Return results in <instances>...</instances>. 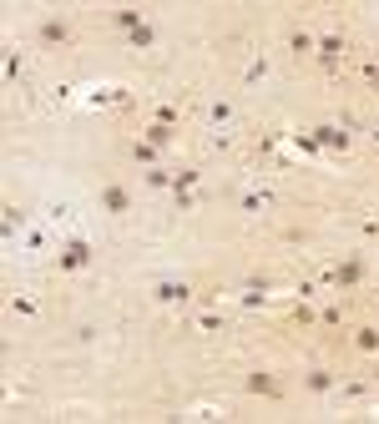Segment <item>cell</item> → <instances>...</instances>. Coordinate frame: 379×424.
<instances>
[{
	"label": "cell",
	"mask_w": 379,
	"mask_h": 424,
	"mask_svg": "<svg viewBox=\"0 0 379 424\" xmlns=\"http://www.w3.org/2000/svg\"><path fill=\"white\" fill-rule=\"evenodd\" d=\"M142 142H152L157 152H167V147L177 142V127H167V122H147V127H142Z\"/></svg>",
	"instance_id": "10"
},
{
	"label": "cell",
	"mask_w": 379,
	"mask_h": 424,
	"mask_svg": "<svg viewBox=\"0 0 379 424\" xmlns=\"http://www.w3.org/2000/svg\"><path fill=\"white\" fill-rule=\"evenodd\" d=\"M313 137H318V147H323V152H349V132H344L339 122H318V127H313Z\"/></svg>",
	"instance_id": "9"
},
{
	"label": "cell",
	"mask_w": 379,
	"mask_h": 424,
	"mask_svg": "<svg viewBox=\"0 0 379 424\" xmlns=\"http://www.w3.org/2000/svg\"><path fill=\"white\" fill-rule=\"evenodd\" d=\"M364 81H369V86L379 91V61H369V66H364Z\"/></svg>",
	"instance_id": "30"
},
{
	"label": "cell",
	"mask_w": 379,
	"mask_h": 424,
	"mask_svg": "<svg viewBox=\"0 0 379 424\" xmlns=\"http://www.w3.org/2000/svg\"><path fill=\"white\" fill-rule=\"evenodd\" d=\"M354 349L374 359V354H379V329H374V324H359V329H354Z\"/></svg>",
	"instance_id": "12"
},
{
	"label": "cell",
	"mask_w": 379,
	"mask_h": 424,
	"mask_svg": "<svg viewBox=\"0 0 379 424\" xmlns=\"http://www.w3.org/2000/svg\"><path fill=\"white\" fill-rule=\"evenodd\" d=\"M294 147H298L303 157H318V152H323V147H318V137H313V127H308V132H294Z\"/></svg>",
	"instance_id": "21"
},
{
	"label": "cell",
	"mask_w": 379,
	"mask_h": 424,
	"mask_svg": "<svg viewBox=\"0 0 379 424\" xmlns=\"http://www.w3.org/2000/svg\"><path fill=\"white\" fill-rule=\"evenodd\" d=\"M374 142H379V132H374Z\"/></svg>",
	"instance_id": "32"
},
{
	"label": "cell",
	"mask_w": 379,
	"mask_h": 424,
	"mask_svg": "<svg viewBox=\"0 0 379 424\" xmlns=\"http://www.w3.org/2000/svg\"><path fill=\"white\" fill-rule=\"evenodd\" d=\"M197 177H202L197 167H177V172H172V187H197Z\"/></svg>",
	"instance_id": "25"
},
{
	"label": "cell",
	"mask_w": 379,
	"mask_h": 424,
	"mask_svg": "<svg viewBox=\"0 0 379 424\" xmlns=\"http://www.w3.org/2000/svg\"><path fill=\"white\" fill-rule=\"evenodd\" d=\"M334 389H339V374H334V369H308V374H303V394H313V399L334 394Z\"/></svg>",
	"instance_id": "8"
},
{
	"label": "cell",
	"mask_w": 379,
	"mask_h": 424,
	"mask_svg": "<svg viewBox=\"0 0 379 424\" xmlns=\"http://www.w3.org/2000/svg\"><path fill=\"white\" fill-rule=\"evenodd\" d=\"M344 46H349V41H344L339 31H329V36H318V46H313V56H318V66H323V71H334V66L344 61Z\"/></svg>",
	"instance_id": "3"
},
{
	"label": "cell",
	"mask_w": 379,
	"mask_h": 424,
	"mask_svg": "<svg viewBox=\"0 0 379 424\" xmlns=\"http://www.w3.org/2000/svg\"><path fill=\"white\" fill-rule=\"evenodd\" d=\"M289 46H294V56H313L318 36H313V31H294V36H289Z\"/></svg>",
	"instance_id": "18"
},
{
	"label": "cell",
	"mask_w": 379,
	"mask_h": 424,
	"mask_svg": "<svg viewBox=\"0 0 379 424\" xmlns=\"http://www.w3.org/2000/svg\"><path fill=\"white\" fill-rule=\"evenodd\" d=\"M157 157H162V152H157L152 142H142V137L132 142V162H142V167H162V162H157Z\"/></svg>",
	"instance_id": "15"
},
{
	"label": "cell",
	"mask_w": 379,
	"mask_h": 424,
	"mask_svg": "<svg viewBox=\"0 0 379 424\" xmlns=\"http://www.w3.org/2000/svg\"><path fill=\"white\" fill-rule=\"evenodd\" d=\"M263 303H268V283L258 278V283H248V288H243V308H263Z\"/></svg>",
	"instance_id": "19"
},
{
	"label": "cell",
	"mask_w": 379,
	"mask_h": 424,
	"mask_svg": "<svg viewBox=\"0 0 379 424\" xmlns=\"http://www.w3.org/2000/svg\"><path fill=\"white\" fill-rule=\"evenodd\" d=\"M96 263V248L86 243V238H66L61 248H56V268L61 273H81V268H91Z\"/></svg>",
	"instance_id": "1"
},
{
	"label": "cell",
	"mask_w": 379,
	"mask_h": 424,
	"mask_svg": "<svg viewBox=\"0 0 379 424\" xmlns=\"http://www.w3.org/2000/svg\"><path fill=\"white\" fill-rule=\"evenodd\" d=\"M339 399H364V384H344V389H334Z\"/></svg>",
	"instance_id": "29"
},
{
	"label": "cell",
	"mask_w": 379,
	"mask_h": 424,
	"mask_svg": "<svg viewBox=\"0 0 379 424\" xmlns=\"http://www.w3.org/2000/svg\"><path fill=\"white\" fill-rule=\"evenodd\" d=\"M228 122H233V106H228V101H212V106H207V127H212V132H228Z\"/></svg>",
	"instance_id": "13"
},
{
	"label": "cell",
	"mask_w": 379,
	"mask_h": 424,
	"mask_svg": "<svg viewBox=\"0 0 379 424\" xmlns=\"http://www.w3.org/2000/svg\"><path fill=\"white\" fill-rule=\"evenodd\" d=\"M26 76V61H21V51H11L6 56V81H21Z\"/></svg>",
	"instance_id": "24"
},
{
	"label": "cell",
	"mask_w": 379,
	"mask_h": 424,
	"mask_svg": "<svg viewBox=\"0 0 379 424\" xmlns=\"http://www.w3.org/2000/svg\"><path fill=\"white\" fill-rule=\"evenodd\" d=\"M329 283H334L339 293H349V288H359V283H364V263H359V258H344V263H339V268L329 273Z\"/></svg>",
	"instance_id": "7"
},
{
	"label": "cell",
	"mask_w": 379,
	"mask_h": 424,
	"mask_svg": "<svg viewBox=\"0 0 379 424\" xmlns=\"http://www.w3.org/2000/svg\"><path fill=\"white\" fill-rule=\"evenodd\" d=\"M243 389L258 394V399H284V379L274 374V369H253V374L243 379Z\"/></svg>",
	"instance_id": "2"
},
{
	"label": "cell",
	"mask_w": 379,
	"mask_h": 424,
	"mask_svg": "<svg viewBox=\"0 0 379 424\" xmlns=\"http://www.w3.org/2000/svg\"><path fill=\"white\" fill-rule=\"evenodd\" d=\"M172 202H177V212H192L197 207V192L192 187H172Z\"/></svg>",
	"instance_id": "23"
},
{
	"label": "cell",
	"mask_w": 379,
	"mask_h": 424,
	"mask_svg": "<svg viewBox=\"0 0 379 424\" xmlns=\"http://www.w3.org/2000/svg\"><path fill=\"white\" fill-rule=\"evenodd\" d=\"M21 228H26V212H21V207H0V238L11 243Z\"/></svg>",
	"instance_id": "11"
},
{
	"label": "cell",
	"mask_w": 379,
	"mask_h": 424,
	"mask_svg": "<svg viewBox=\"0 0 379 424\" xmlns=\"http://www.w3.org/2000/svg\"><path fill=\"white\" fill-rule=\"evenodd\" d=\"M112 21H117V31H127V36H132L137 26H147V21H142V11H132V6H122V11H112Z\"/></svg>",
	"instance_id": "17"
},
{
	"label": "cell",
	"mask_w": 379,
	"mask_h": 424,
	"mask_svg": "<svg viewBox=\"0 0 379 424\" xmlns=\"http://www.w3.org/2000/svg\"><path fill=\"white\" fill-rule=\"evenodd\" d=\"M152 122H167V127H177L182 117H177V106H172V101H162V106H157V117H152Z\"/></svg>",
	"instance_id": "26"
},
{
	"label": "cell",
	"mask_w": 379,
	"mask_h": 424,
	"mask_svg": "<svg viewBox=\"0 0 379 424\" xmlns=\"http://www.w3.org/2000/svg\"><path fill=\"white\" fill-rule=\"evenodd\" d=\"M101 212H106V218H127V212H132V192L122 187V182H112V187H101Z\"/></svg>",
	"instance_id": "4"
},
{
	"label": "cell",
	"mask_w": 379,
	"mask_h": 424,
	"mask_svg": "<svg viewBox=\"0 0 379 424\" xmlns=\"http://www.w3.org/2000/svg\"><path fill=\"white\" fill-rule=\"evenodd\" d=\"M11 313H16V318H36L41 308H36V298H26V293H11Z\"/></svg>",
	"instance_id": "22"
},
{
	"label": "cell",
	"mask_w": 379,
	"mask_h": 424,
	"mask_svg": "<svg viewBox=\"0 0 379 424\" xmlns=\"http://www.w3.org/2000/svg\"><path fill=\"white\" fill-rule=\"evenodd\" d=\"M318 324H323V329H339L344 313H339V308H318Z\"/></svg>",
	"instance_id": "27"
},
{
	"label": "cell",
	"mask_w": 379,
	"mask_h": 424,
	"mask_svg": "<svg viewBox=\"0 0 379 424\" xmlns=\"http://www.w3.org/2000/svg\"><path fill=\"white\" fill-rule=\"evenodd\" d=\"M127 41H132V51H152V46H157V31H152V26H137Z\"/></svg>",
	"instance_id": "20"
},
{
	"label": "cell",
	"mask_w": 379,
	"mask_h": 424,
	"mask_svg": "<svg viewBox=\"0 0 379 424\" xmlns=\"http://www.w3.org/2000/svg\"><path fill=\"white\" fill-rule=\"evenodd\" d=\"M147 192H172V167H147Z\"/></svg>",
	"instance_id": "16"
},
{
	"label": "cell",
	"mask_w": 379,
	"mask_h": 424,
	"mask_svg": "<svg viewBox=\"0 0 379 424\" xmlns=\"http://www.w3.org/2000/svg\"><path fill=\"white\" fill-rule=\"evenodd\" d=\"M268 71H274V66H268V56H253V61L243 66V81H248V86H263V81H268Z\"/></svg>",
	"instance_id": "14"
},
{
	"label": "cell",
	"mask_w": 379,
	"mask_h": 424,
	"mask_svg": "<svg viewBox=\"0 0 379 424\" xmlns=\"http://www.w3.org/2000/svg\"><path fill=\"white\" fill-rule=\"evenodd\" d=\"M369 379H374V384H379V364H374V369H369Z\"/></svg>",
	"instance_id": "31"
},
{
	"label": "cell",
	"mask_w": 379,
	"mask_h": 424,
	"mask_svg": "<svg viewBox=\"0 0 379 424\" xmlns=\"http://www.w3.org/2000/svg\"><path fill=\"white\" fill-rule=\"evenodd\" d=\"M152 298H157V303H187V298H192V283H187V278H157V283H152Z\"/></svg>",
	"instance_id": "5"
},
{
	"label": "cell",
	"mask_w": 379,
	"mask_h": 424,
	"mask_svg": "<svg viewBox=\"0 0 379 424\" xmlns=\"http://www.w3.org/2000/svg\"><path fill=\"white\" fill-rule=\"evenodd\" d=\"M197 324H202L207 334H223V318H218V313H202V318H197Z\"/></svg>",
	"instance_id": "28"
},
{
	"label": "cell",
	"mask_w": 379,
	"mask_h": 424,
	"mask_svg": "<svg viewBox=\"0 0 379 424\" xmlns=\"http://www.w3.org/2000/svg\"><path fill=\"white\" fill-rule=\"evenodd\" d=\"M36 36H41V46H66V41H71V21H66V16H46V21L36 26Z\"/></svg>",
	"instance_id": "6"
}]
</instances>
